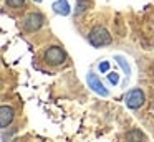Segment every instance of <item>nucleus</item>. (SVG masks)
<instances>
[{"label": "nucleus", "instance_id": "f03ea898", "mask_svg": "<svg viewBox=\"0 0 154 142\" xmlns=\"http://www.w3.org/2000/svg\"><path fill=\"white\" fill-rule=\"evenodd\" d=\"M88 40H90V43H91L93 46L101 48V46H106V45H109V43H111V35L108 33V30L104 28V26L96 25V26H94V28L90 32Z\"/></svg>", "mask_w": 154, "mask_h": 142}, {"label": "nucleus", "instance_id": "f8f14e48", "mask_svg": "<svg viewBox=\"0 0 154 142\" xmlns=\"http://www.w3.org/2000/svg\"><path fill=\"white\" fill-rule=\"evenodd\" d=\"M108 81H109L111 84H114V86H116L118 83H119V74H118L116 71H111L109 74H108Z\"/></svg>", "mask_w": 154, "mask_h": 142}, {"label": "nucleus", "instance_id": "ddd939ff", "mask_svg": "<svg viewBox=\"0 0 154 142\" xmlns=\"http://www.w3.org/2000/svg\"><path fill=\"white\" fill-rule=\"evenodd\" d=\"M98 68H100L101 73H108V71H109V63L103 61V63H100V66H98Z\"/></svg>", "mask_w": 154, "mask_h": 142}, {"label": "nucleus", "instance_id": "39448f33", "mask_svg": "<svg viewBox=\"0 0 154 142\" xmlns=\"http://www.w3.org/2000/svg\"><path fill=\"white\" fill-rule=\"evenodd\" d=\"M86 83H88V88H91L94 92H98V94H101V96H108V94H109V92H108V89L104 88V84L101 83V79L98 78V76L94 74L93 71L88 73Z\"/></svg>", "mask_w": 154, "mask_h": 142}, {"label": "nucleus", "instance_id": "20e7f679", "mask_svg": "<svg viewBox=\"0 0 154 142\" xmlns=\"http://www.w3.org/2000/svg\"><path fill=\"white\" fill-rule=\"evenodd\" d=\"M124 102H126V106L129 109H139V107H143L144 102H146L144 92L141 91V89H131V91L126 94V98H124Z\"/></svg>", "mask_w": 154, "mask_h": 142}, {"label": "nucleus", "instance_id": "7ed1b4c3", "mask_svg": "<svg viewBox=\"0 0 154 142\" xmlns=\"http://www.w3.org/2000/svg\"><path fill=\"white\" fill-rule=\"evenodd\" d=\"M43 22H45V18H43V15H42L40 12H32L23 18L22 26H23L27 32H37V30L43 25Z\"/></svg>", "mask_w": 154, "mask_h": 142}, {"label": "nucleus", "instance_id": "6e6552de", "mask_svg": "<svg viewBox=\"0 0 154 142\" xmlns=\"http://www.w3.org/2000/svg\"><path fill=\"white\" fill-rule=\"evenodd\" d=\"M144 134L139 131V129H131V131L126 132V140L128 142H144Z\"/></svg>", "mask_w": 154, "mask_h": 142}, {"label": "nucleus", "instance_id": "423d86ee", "mask_svg": "<svg viewBox=\"0 0 154 142\" xmlns=\"http://www.w3.org/2000/svg\"><path fill=\"white\" fill-rule=\"evenodd\" d=\"M14 117H15V109L12 106H2L0 107V125L4 129L12 124Z\"/></svg>", "mask_w": 154, "mask_h": 142}, {"label": "nucleus", "instance_id": "f257e3e1", "mask_svg": "<svg viewBox=\"0 0 154 142\" xmlns=\"http://www.w3.org/2000/svg\"><path fill=\"white\" fill-rule=\"evenodd\" d=\"M43 61L48 66H60L66 61V53L61 46H48L43 51Z\"/></svg>", "mask_w": 154, "mask_h": 142}, {"label": "nucleus", "instance_id": "9b49d317", "mask_svg": "<svg viewBox=\"0 0 154 142\" xmlns=\"http://www.w3.org/2000/svg\"><path fill=\"white\" fill-rule=\"evenodd\" d=\"M88 8V0H78L76 3V13H83Z\"/></svg>", "mask_w": 154, "mask_h": 142}, {"label": "nucleus", "instance_id": "9d476101", "mask_svg": "<svg viewBox=\"0 0 154 142\" xmlns=\"http://www.w3.org/2000/svg\"><path fill=\"white\" fill-rule=\"evenodd\" d=\"M5 3H7L10 8H20L25 3V0H5Z\"/></svg>", "mask_w": 154, "mask_h": 142}, {"label": "nucleus", "instance_id": "1a4fd4ad", "mask_svg": "<svg viewBox=\"0 0 154 142\" xmlns=\"http://www.w3.org/2000/svg\"><path fill=\"white\" fill-rule=\"evenodd\" d=\"M114 59H116V61H118V65H119L121 68H123V71L126 73V76H129L131 68H129V65H128V61H126V59H124L123 56H119V55H116V56H114Z\"/></svg>", "mask_w": 154, "mask_h": 142}, {"label": "nucleus", "instance_id": "0eeeda50", "mask_svg": "<svg viewBox=\"0 0 154 142\" xmlns=\"http://www.w3.org/2000/svg\"><path fill=\"white\" fill-rule=\"evenodd\" d=\"M51 8H53L55 13H58V15L61 17H66L68 13H70V3H68V0H57V2L51 5Z\"/></svg>", "mask_w": 154, "mask_h": 142}, {"label": "nucleus", "instance_id": "4468645a", "mask_svg": "<svg viewBox=\"0 0 154 142\" xmlns=\"http://www.w3.org/2000/svg\"><path fill=\"white\" fill-rule=\"evenodd\" d=\"M35 2H42V0H35Z\"/></svg>", "mask_w": 154, "mask_h": 142}]
</instances>
